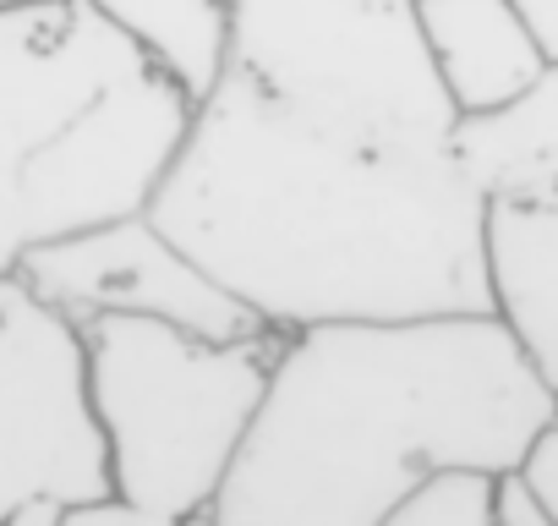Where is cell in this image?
I'll list each match as a JSON object with an SVG mask.
<instances>
[{
  "label": "cell",
  "mask_w": 558,
  "mask_h": 526,
  "mask_svg": "<svg viewBox=\"0 0 558 526\" xmlns=\"http://www.w3.org/2000/svg\"><path fill=\"white\" fill-rule=\"evenodd\" d=\"M274 335L493 313L487 192L454 143L219 72L143 208Z\"/></svg>",
  "instance_id": "cell-1"
},
{
  "label": "cell",
  "mask_w": 558,
  "mask_h": 526,
  "mask_svg": "<svg viewBox=\"0 0 558 526\" xmlns=\"http://www.w3.org/2000/svg\"><path fill=\"white\" fill-rule=\"evenodd\" d=\"M558 401L493 313L279 335L208 526H378L449 466L514 471Z\"/></svg>",
  "instance_id": "cell-2"
},
{
  "label": "cell",
  "mask_w": 558,
  "mask_h": 526,
  "mask_svg": "<svg viewBox=\"0 0 558 526\" xmlns=\"http://www.w3.org/2000/svg\"><path fill=\"white\" fill-rule=\"evenodd\" d=\"M186 121V94L88 0L0 12V275L148 208Z\"/></svg>",
  "instance_id": "cell-3"
},
{
  "label": "cell",
  "mask_w": 558,
  "mask_h": 526,
  "mask_svg": "<svg viewBox=\"0 0 558 526\" xmlns=\"http://www.w3.org/2000/svg\"><path fill=\"white\" fill-rule=\"evenodd\" d=\"M83 351L110 493L165 521H203L263 406L279 335L208 340L159 319H88Z\"/></svg>",
  "instance_id": "cell-4"
},
{
  "label": "cell",
  "mask_w": 558,
  "mask_h": 526,
  "mask_svg": "<svg viewBox=\"0 0 558 526\" xmlns=\"http://www.w3.org/2000/svg\"><path fill=\"white\" fill-rule=\"evenodd\" d=\"M225 72L400 138L454 143L460 132L411 0H235Z\"/></svg>",
  "instance_id": "cell-5"
},
{
  "label": "cell",
  "mask_w": 558,
  "mask_h": 526,
  "mask_svg": "<svg viewBox=\"0 0 558 526\" xmlns=\"http://www.w3.org/2000/svg\"><path fill=\"white\" fill-rule=\"evenodd\" d=\"M88 499H110V461L83 324L23 275H0V526H56Z\"/></svg>",
  "instance_id": "cell-6"
},
{
  "label": "cell",
  "mask_w": 558,
  "mask_h": 526,
  "mask_svg": "<svg viewBox=\"0 0 558 526\" xmlns=\"http://www.w3.org/2000/svg\"><path fill=\"white\" fill-rule=\"evenodd\" d=\"M17 275L61 308L72 324L88 319H159L208 340L274 335L246 302H235L203 263H192L143 208L56 236L34 247Z\"/></svg>",
  "instance_id": "cell-7"
},
{
  "label": "cell",
  "mask_w": 558,
  "mask_h": 526,
  "mask_svg": "<svg viewBox=\"0 0 558 526\" xmlns=\"http://www.w3.org/2000/svg\"><path fill=\"white\" fill-rule=\"evenodd\" d=\"M411 12L460 121L514 105L547 72V50L514 0H411Z\"/></svg>",
  "instance_id": "cell-8"
},
{
  "label": "cell",
  "mask_w": 558,
  "mask_h": 526,
  "mask_svg": "<svg viewBox=\"0 0 558 526\" xmlns=\"http://www.w3.org/2000/svg\"><path fill=\"white\" fill-rule=\"evenodd\" d=\"M493 319L558 401V181L487 198Z\"/></svg>",
  "instance_id": "cell-9"
},
{
  "label": "cell",
  "mask_w": 558,
  "mask_h": 526,
  "mask_svg": "<svg viewBox=\"0 0 558 526\" xmlns=\"http://www.w3.org/2000/svg\"><path fill=\"white\" fill-rule=\"evenodd\" d=\"M88 7L154 61L186 94V105L214 94L230 56L235 0H88Z\"/></svg>",
  "instance_id": "cell-10"
},
{
  "label": "cell",
  "mask_w": 558,
  "mask_h": 526,
  "mask_svg": "<svg viewBox=\"0 0 558 526\" xmlns=\"http://www.w3.org/2000/svg\"><path fill=\"white\" fill-rule=\"evenodd\" d=\"M454 148L487 198L553 187L558 181V61H547V72L514 105L460 121Z\"/></svg>",
  "instance_id": "cell-11"
},
{
  "label": "cell",
  "mask_w": 558,
  "mask_h": 526,
  "mask_svg": "<svg viewBox=\"0 0 558 526\" xmlns=\"http://www.w3.org/2000/svg\"><path fill=\"white\" fill-rule=\"evenodd\" d=\"M493 493H498L493 471L449 466L422 477L405 499H395V510L378 526H493Z\"/></svg>",
  "instance_id": "cell-12"
},
{
  "label": "cell",
  "mask_w": 558,
  "mask_h": 526,
  "mask_svg": "<svg viewBox=\"0 0 558 526\" xmlns=\"http://www.w3.org/2000/svg\"><path fill=\"white\" fill-rule=\"evenodd\" d=\"M493 526H558V515L542 504V493L514 471L498 477V493H493Z\"/></svg>",
  "instance_id": "cell-13"
},
{
  "label": "cell",
  "mask_w": 558,
  "mask_h": 526,
  "mask_svg": "<svg viewBox=\"0 0 558 526\" xmlns=\"http://www.w3.org/2000/svg\"><path fill=\"white\" fill-rule=\"evenodd\" d=\"M56 526H208V521H165V515H148V510H132L126 499H88V504H72L61 510Z\"/></svg>",
  "instance_id": "cell-14"
},
{
  "label": "cell",
  "mask_w": 558,
  "mask_h": 526,
  "mask_svg": "<svg viewBox=\"0 0 558 526\" xmlns=\"http://www.w3.org/2000/svg\"><path fill=\"white\" fill-rule=\"evenodd\" d=\"M520 477L542 493V504L558 515V417L536 433V444L525 450V461H520Z\"/></svg>",
  "instance_id": "cell-15"
},
{
  "label": "cell",
  "mask_w": 558,
  "mask_h": 526,
  "mask_svg": "<svg viewBox=\"0 0 558 526\" xmlns=\"http://www.w3.org/2000/svg\"><path fill=\"white\" fill-rule=\"evenodd\" d=\"M514 7L531 17V28H536L547 61H558V0H514Z\"/></svg>",
  "instance_id": "cell-16"
},
{
  "label": "cell",
  "mask_w": 558,
  "mask_h": 526,
  "mask_svg": "<svg viewBox=\"0 0 558 526\" xmlns=\"http://www.w3.org/2000/svg\"><path fill=\"white\" fill-rule=\"evenodd\" d=\"M17 7H39V0H0V12H17Z\"/></svg>",
  "instance_id": "cell-17"
}]
</instances>
